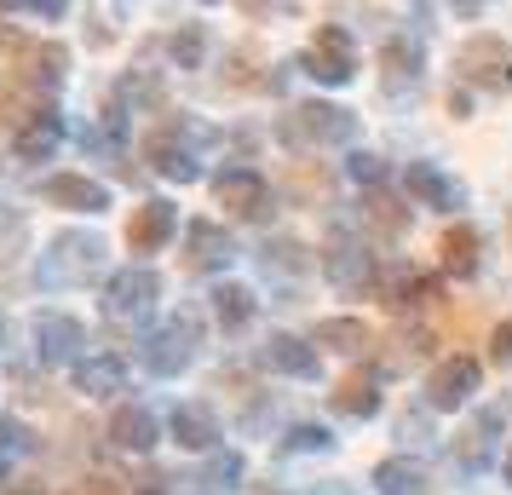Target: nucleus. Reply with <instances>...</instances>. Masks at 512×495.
Returning a JSON list of instances; mask_svg holds the SVG:
<instances>
[{
  "label": "nucleus",
  "mask_w": 512,
  "mask_h": 495,
  "mask_svg": "<svg viewBox=\"0 0 512 495\" xmlns=\"http://www.w3.org/2000/svg\"><path fill=\"white\" fill-rule=\"evenodd\" d=\"M110 283V242L87 225H64V231H52L41 242V254H35V271H29V283L35 294H70V288H87V283Z\"/></svg>",
  "instance_id": "f257e3e1"
},
{
  "label": "nucleus",
  "mask_w": 512,
  "mask_h": 495,
  "mask_svg": "<svg viewBox=\"0 0 512 495\" xmlns=\"http://www.w3.org/2000/svg\"><path fill=\"white\" fill-rule=\"evenodd\" d=\"M271 139L282 150H294V156H311V150H357L363 116L346 110V104H328V98H300V104H288L271 121Z\"/></svg>",
  "instance_id": "f03ea898"
},
{
  "label": "nucleus",
  "mask_w": 512,
  "mask_h": 495,
  "mask_svg": "<svg viewBox=\"0 0 512 495\" xmlns=\"http://www.w3.org/2000/svg\"><path fill=\"white\" fill-rule=\"evenodd\" d=\"M317 271L323 283L340 294V300H380V277H386V260L374 254V242L357 225L334 219L328 242L317 248Z\"/></svg>",
  "instance_id": "7ed1b4c3"
},
{
  "label": "nucleus",
  "mask_w": 512,
  "mask_h": 495,
  "mask_svg": "<svg viewBox=\"0 0 512 495\" xmlns=\"http://www.w3.org/2000/svg\"><path fill=\"white\" fill-rule=\"evenodd\" d=\"M202 346H208V329H202V311L196 306H179L167 311L156 329L139 340V369L150 380H179L196 369V357H202Z\"/></svg>",
  "instance_id": "20e7f679"
},
{
  "label": "nucleus",
  "mask_w": 512,
  "mask_h": 495,
  "mask_svg": "<svg viewBox=\"0 0 512 495\" xmlns=\"http://www.w3.org/2000/svg\"><path fill=\"white\" fill-rule=\"evenodd\" d=\"M156 306H162V271L139 260L110 271V283L98 294V317L116 334H139V340L156 329Z\"/></svg>",
  "instance_id": "39448f33"
},
{
  "label": "nucleus",
  "mask_w": 512,
  "mask_h": 495,
  "mask_svg": "<svg viewBox=\"0 0 512 495\" xmlns=\"http://www.w3.org/2000/svg\"><path fill=\"white\" fill-rule=\"evenodd\" d=\"M294 70H300L305 81L328 87V93H340V87H351V81L363 75V47H357V35H351L346 24H317V35H311L305 52L294 58Z\"/></svg>",
  "instance_id": "423d86ee"
},
{
  "label": "nucleus",
  "mask_w": 512,
  "mask_h": 495,
  "mask_svg": "<svg viewBox=\"0 0 512 495\" xmlns=\"http://www.w3.org/2000/svg\"><path fill=\"white\" fill-rule=\"evenodd\" d=\"M397 179H403V196H409L415 208L449 213V219H466V208H472V185H466L461 173H449L443 162H426V156H415V162L403 167Z\"/></svg>",
  "instance_id": "0eeeda50"
},
{
  "label": "nucleus",
  "mask_w": 512,
  "mask_h": 495,
  "mask_svg": "<svg viewBox=\"0 0 512 495\" xmlns=\"http://www.w3.org/2000/svg\"><path fill=\"white\" fill-rule=\"evenodd\" d=\"M478 386H484V363H478L472 352H449V357H438V363L426 369L420 403H426L432 415H455V409H466V403L478 398Z\"/></svg>",
  "instance_id": "6e6552de"
},
{
  "label": "nucleus",
  "mask_w": 512,
  "mask_h": 495,
  "mask_svg": "<svg viewBox=\"0 0 512 495\" xmlns=\"http://www.w3.org/2000/svg\"><path fill=\"white\" fill-rule=\"evenodd\" d=\"M449 277L443 271H426L415 260H386V277H380V306L392 317H420L426 306H438Z\"/></svg>",
  "instance_id": "1a4fd4ad"
},
{
  "label": "nucleus",
  "mask_w": 512,
  "mask_h": 495,
  "mask_svg": "<svg viewBox=\"0 0 512 495\" xmlns=\"http://www.w3.org/2000/svg\"><path fill=\"white\" fill-rule=\"evenodd\" d=\"M208 185H213V202H219L225 213H236V219H254V225H265V219L277 213L271 179H265V173H259L254 162H231V167H219Z\"/></svg>",
  "instance_id": "9d476101"
},
{
  "label": "nucleus",
  "mask_w": 512,
  "mask_h": 495,
  "mask_svg": "<svg viewBox=\"0 0 512 495\" xmlns=\"http://www.w3.org/2000/svg\"><path fill=\"white\" fill-rule=\"evenodd\" d=\"M29 352L41 369H75L87 352V323L70 317V311H35V323H29Z\"/></svg>",
  "instance_id": "9b49d317"
},
{
  "label": "nucleus",
  "mask_w": 512,
  "mask_h": 495,
  "mask_svg": "<svg viewBox=\"0 0 512 495\" xmlns=\"http://www.w3.org/2000/svg\"><path fill=\"white\" fill-rule=\"evenodd\" d=\"M455 75L461 87L472 93H512V47L501 35H472L461 52H455Z\"/></svg>",
  "instance_id": "f8f14e48"
},
{
  "label": "nucleus",
  "mask_w": 512,
  "mask_h": 495,
  "mask_svg": "<svg viewBox=\"0 0 512 495\" xmlns=\"http://www.w3.org/2000/svg\"><path fill=\"white\" fill-rule=\"evenodd\" d=\"M179 260H185V271H196V277H213V283H225L236 265V236L219 225V219H190L185 236H179Z\"/></svg>",
  "instance_id": "ddd939ff"
},
{
  "label": "nucleus",
  "mask_w": 512,
  "mask_h": 495,
  "mask_svg": "<svg viewBox=\"0 0 512 495\" xmlns=\"http://www.w3.org/2000/svg\"><path fill=\"white\" fill-rule=\"evenodd\" d=\"M374 64H380V87H386V98H415L420 87H426V41L409 35V29L386 35Z\"/></svg>",
  "instance_id": "4468645a"
},
{
  "label": "nucleus",
  "mask_w": 512,
  "mask_h": 495,
  "mask_svg": "<svg viewBox=\"0 0 512 495\" xmlns=\"http://www.w3.org/2000/svg\"><path fill=\"white\" fill-rule=\"evenodd\" d=\"M259 369H271L282 380H323V352L311 346V334H294V329H271L265 346H259Z\"/></svg>",
  "instance_id": "2eb2a0df"
},
{
  "label": "nucleus",
  "mask_w": 512,
  "mask_h": 495,
  "mask_svg": "<svg viewBox=\"0 0 512 495\" xmlns=\"http://www.w3.org/2000/svg\"><path fill=\"white\" fill-rule=\"evenodd\" d=\"M35 196L47 202V208H64V213H87V219H98V213H110V185L104 179H93V173H47V179H35Z\"/></svg>",
  "instance_id": "dca6fc26"
},
{
  "label": "nucleus",
  "mask_w": 512,
  "mask_h": 495,
  "mask_svg": "<svg viewBox=\"0 0 512 495\" xmlns=\"http://www.w3.org/2000/svg\"><path fill=\"white\" fill-rule=\"evenodd\" d=\"M64 133H70L64 110H58V104H35V110L24 116V127L12 133V162H24V167L52 162V156L64 150Z\"/></svg>",
  "instance_id": "f3484780"
},
{
  "label": "nucleus",
  "mask_w": 512,
  "mask_h": 495,
  "mask_svg": "<svg viewBox=\"0 0 512 495\" xmlns=\"http://www.w3.org/2000/svg\"><path fill=\"white\" fill-rule=\"evenodd\" d=\"M173 236H179V202L150 196V202H139V208L127 213V248L139 254V265L150 260V254H162Z\"/></svg>",
  "instance_id": "a211bd4d"
},
{
  "label": "nucleus",
  "mask_w": 512,
  "mask_h": 495,
  "mask_svg": "<svg viewBox=\"0 0 512 495\" xmlns=\"http://www.w3.org/2000/svg\"><path fill=\"white\" fill-rule=\"evenodd\" d=\"M351 225L369 236V242H403L409 236V196H392V190H369V196H357V213H351Z\"/></svg>",
  "instance_id": "6ab92c4d"
},
{
  "label": "nucleus",
  "mask_w": 512,
  "mask_h": 495,
  "mask_svg": "<svg viewBox=\"0 0 512 495\" xmlns=\"http://www.w3.org/2000/svg\"><path fill=\"white\" fill-rule=\"evenodd\" d=\"M167 438L190 455H213V449H225V426L213 415V403L190 398V403H173V415H167Z\"/></svg>",
  "instance_id": "aec40b11"
},
{
  "label": "nucleus",
  "mask_w": 512,
  "mask_h": 495,
  "mask_svg": "<svg viewBox=\"0 0 512 495\" xmlns=\"http://www.w3.org/2000/svg\"><path fill=\"white\" fill-rule=\"evenodd\" d=\"M259 271H265V283H294L300 288L311 271H317V248L311 242H300V236H288V231H277V236H265L259 242Z\"/></svg>",
  "instance_id": "412c9836"
},
{
  "label": "nucleus",
  "mask_w": 512,
  "mask_h": 495,
  "mask_svg": "<svg viewBox=\"0 0 512 495\" xmlns=\"http://www.w3.org/2000/svg\"><path fill=\"white\" fill-rule=\"evenodd\" d=\"M104 438H110L116 455H150V449L162 444V415H156L150 403H116Z\"/></svg>",
  "instance_id": "4be33fe9"
},
{
  "label": "nucleus",
  "mask_w": 512,
  "mask_h": 495,
  "mask_svg": "<svg viewBox=\"0 0 512 495\" xmlns=\"http://www.w3.org/2000/svg\"><path fill=\"white\" fill-rule=\"evenodd\" d=\"M438 271L449 283H472L484 271V231L472 219H455L449 231L438 236Z\"/></svg>",
  "instance_id": "5701e85b"
},
{
  "label": "nucleus",
  "mask_w": 512,
  "mask_h": 495,
  "mask_svg": "<svg viewBox=\"0 0 512 495\" xmlns=\"http://www.w3.org/2000/svg\"><path fill=\"white\" fill-rule=\"evenodd\" d=\"M70 386L81 392L87 403H110L127 392V357L121 352H93V357H81L70 369Z\"/></svg>",
  "instance_id": "b1692460"
},
{
  "label": "nucleus",
  "mask_w": 512,
  "mask_h": 495,
  "mask_svg": "<svg viewBox=\"0 0 512 495\" xmlns=\"http://www.w3.org/2000/svg\"><path fill=\"white\" fill-rule=\"evenodd\" d=\"M18 75H24L29 93H58L64 81H70V47H58V41H29L18 52Z\"/></svg>",
  "instance_id": "393cba45"
},
{
  "label": "nucleus",
  "mask_w": 512,
  "mask_h": 495,
  "mask_svg": "<svg viewBox=\"0 0 512 495\" xmlns=\"http://www.w3.org/2000/svg\"><path fill=\"white\" fill-rule=\"evenodd\" d=\"M369 490L374 495H432V472L420 455H386V461H374L369 467Z\"/></svg>",
  "instance_id": "a878e982"
},
{
  "label": "nucleus",
  "mask_w": 512,
  "mask_h": 495,
  "mask_svg": "<svg viewBox=\"0 0 512 495\" xmlns=\"http://www.w3.org/2000/svg\"><path fill=\"white\" fill-rule=\"evenodd\" d=\"M208 311H213V323H219V334H242V329H254L259 294H254L248 283L225 277V283H213V288H208Z\"/></svg>",
  "instance_id": "bb28decb"
},
{
  "label": "nucleus",
  "mask_w": 512,
  "mask_h": 495,
  "mask_svg": "<svg viewBox=\"0 0 512 495\" xmlns=\"http://www.w3.org/2000/svg\"><path fill=\"white\" fill-rule=\"evenodd\" d=\"M162 52H167V70H179V75H196V70H208V52H213V35L202 18H185V24H173L162 35Z\"/></svg>",
  "instance_id": "cd10ccee"
},
{
  "label": "nucleus",
  "mask_w": 512,
  "mask_h": 495,
  "mask_svg": "<svg viewBox=\"0 0 512 495\" xmlns=\"http://www.w3.org/2000/svg\"><path fill=\"white\" fill-rule=\"evenodd\" d=\"M386 375L380 369H369V375H346L334 392H328V403H334V415H346V421H374L380 409H386Z\"/></svg>",
  "instance_id": "c85d7f7f"
},
{
  "label": "nucleus",
  "mask_w": 512,
  "mask_h": 495,
  "mask_svg": "<svg viewBox=\"0 0 512 495\" xmlns=\"http://www.w3.org/2000/svg\"><path fill=\"white\" fill-rule=\"evenodd\" d=\"M311 346H317V352H334V357H369L374 329L363 317H323V323L311 329Z\"/></svg>",
  "instance_id": "c756f323"
},
{
  "label": "nucleus",
  "mask_w": 512,
  "mask_h": 495,
  "mask_svg": "<svg viewBox=\"0 0 512 495\" xmlns=\"http://www.w3.org/2000/svg\"><path fill=\"white\" fill-rule=\"evenodd\" d=\"M248 484V455L242 449H213L196 472V495H236Z\"/></svg>",
  "instance_id": "7c9ffc66"
},
{
  "label": "nucleus",
  "mask_w": 512,
  "mask_h": 495,
  "mask_svg": "<svg viewBox=\"0 0 512 495\" xmlns=\"http://www.w3.org/2000/svg\"><path fill=\"white\" fill-rule=\"evenodd\" d=\"M277 455L282 461H300V455H340V438H334V426L323 421H288L277 438Z\"/></svg>",
  "instance_id": "2f4dec72"
},
{
  "label": "nucleus",
  "mask_w": 512,
  "mask_h": 495,
  "mask_svg": "<svg viewBox=\"0 0 512 495\" xmlns=\"http://www.w3.org/2000/svg\"><path fill=\"white\" fill-rule=\"evenodd\" d=\"M35 449H41V438H35L18 415H6V409H0V490H6V484H18L12 472H18V461L35 455Z\"/></svg>",
  "instance_id": "473e14b6"
},
{
  "label": "nucleus",
  "mask_w": 512,
  "mask_h": 495,
  "mask_svg": "<svg viewBox=\"0 0 512 495\" xmlns=\"http://www.w3.org/2000/svg\"><path fill=\"white\" fill-rule=\"evenodd\" d=\"M346 179L363 190V196H369V190H386V185H392V167H386V156H380V150H363V144H357V150L346 156Z\"/></svg>",
  "instance_id": "72a5a7b5"
},
{
  "label": "nucleus",
  "mask_w": 512,
  "mask_h": 495,
  "mask_svg": "<svg viewBox=\"0 0 512 495\" xmlns=\"http://www.w3.org/2000/svg\"><path fill=\"white\" fill-rule=\"evenodd\" d=\"M24 254H29V219H24V208L0 202V271H6V265H18Z\"/></svg>",
  "instance_id": "f704fd0d"
},
{
  "label": "nucleus",
  "mask_w": 512,
  "mask_h": 495,
  "mask_svg": "<svg viewBox=\"0 0 512 495\" xmlns=\"http://www.w3.org/2000/svg\"><path fill=\"white\" fill-rule=\"evenodd\" d=\"M449 461L466 472V478H478V472H489V467H501V455H495V444L489 438H478L472 426H466L461 438H455V449H449Z\"/></svg>",
  "instance_id": "c9c22d12"
},
{
  "label": "nucleus",
  "mask_w": 512,
  "mask_h": 495,
  "mask_svg": "<svg viewBox=\"0 0 512 495\" xmlns=\"http://www.w3.org/2000/svg\"><path fill=\"white\" fill-rule=\"evenodd\" d=\"M466 426H472L478 438H489V444H495V438H507V432H512V398H489V403H478Z\"/></svg>",
  "instance_id": "e433bc0d"
},
{
  "label": "nucleus",
  "mask_w": 512,
  "mask_h": 495,
  "mask_svg": "<svg viewBox=\"0 0 512 495\" xmlns=\"http://www.w3.org/2000/svg\"><path fill=\"white\" fill-rule=\"evenodd\" d=\"M133 495H196V472L179 478V472H167V467H150L144 478H133Z\"/></svg>",
  "instance_id": "4c0bfd02"
},
{
  "label": "nucleus",
  "mask_w": 512,
  "mask_h": 495,
  "mask_svg": "<svg viewBox=\"0 0 512 495\" xmlns=\"http://www.w3.org/2000/svg\"><path fill=\"white\" fill-rule=\"evenodd\" d=\"M0 12H6V18H41V24H64V18H70L64 0H6Z\"/></svg>",
  "instance_id": "58836bf2"
},
{
  "label": "nucleus",
  "mask_w": 512,
  "mask_h": 495,
  "mask_svg": "<svg viewBox=\"0 0 512 495\" xmlns=\"http://www.w3.org/2000/svg\"><path fill=\"white\" fill-rule=\"evenodd\" d=\"M392 346H397V363H420V357H432V329L409 323V329L392 334Z\"/></svg>",
  "instance_id": "ea45409f"
},
{
  "label": "nucleus",
  "mask_w": 512,
  "mask_h": 495,
  "mask_svg": "<svg viewBox=\"0 0 512 495\" xmlns=\"http://www.w3.org/2000/svg\"><path fill=\"white\" fill-rule=\"evenodd\" d=\"M489 363H495V369H512V317L489 334Z\"/></svg>",
  "instance_id": "a19ab883"
},
{
  "label": "nucleus",
  "mask_w": 512,
  "mask_h": 495,
  "mask_svg": "<svg viewBox=\"0 0 512 495\" xmlns=\"http://www.w3.org/2000/svg\"><path fill=\"white\" fill-rule=\"evenodd\" d=\"M70 495H133V490H121L116 478H81V484H70Z\"/></svg>",
  "instance_id": "79ce46f5"
},
{
  "label": "nucleus",
  "mask_w": 512,
  "mask_h": 495,
  "mask_svg": "<svg viewBox=\"0 0 512 495\" xmlns=\"http://www.w3.org/2000/svg\"><path fill=\"white\" fill-rule=\"evenodd\" d=\"M294 495H357L346 484V478H323V484H305V490H294Z\"/></svg>",
  "instance_id": "37998d69"
},
{
  "label": "nucleus",
  "mask_w": 512,
  "mask_h": 495,
  "mask_svg": "<svg viewBox=\"0 0 512 495\" xmlns=\"http://www.w3.org/2000/svg\"><path fill=\"white\" fill-rule=\"evenodd\" d=\"M449 116H455V121L472 116V93H466V87H449Z\"/></svg>",
  "instance_id": "c03bdc74"
},
{
  "label": "nucleus",
  "mask_w": 512,
  "mask_h": 495,
  "mask_svg": "<svg viewBox=\"0 0 512 495\" xmlns=\"http://www.w3.org/2000/svg\"><path fill=\"white\" fill-rule=\"evenodd\" d=\"M0 52H12V58L24 52V41H18V29L6 24V12H0Z\"/></svg>",
  "instance_id": "a18cd8bd"
},
{
  "label": "nucleus",
  "mask_w": 512,
  "mask_h": 495,
  "mask_svg": "<svg viewBox=\"0 0 512 495\" xmlns=\"http://www.w3.org/2000/svg\"><path fill=\"white\" fill-rule=\"evenodd\" d=\"M6 346H12V317L0 311V352H6Z\"/></svg>",
  "instance_id": "49530a36"
},
{
  "label": "nucleus",
  "mask_w": 512,
  "mask_h": 495,
  "mask_svg": "<svg viewBox=\"0 0 512 495\" xmlns=\"http://www.w3.org/2000/svg\"><path fill=\"white\" fill-rule=\"evenodd\" d=\"M501 478L512 484V438H507V449H501Z\"/></svg>",
  "instance_id": "de8ad7c7"
}]
</instances>
